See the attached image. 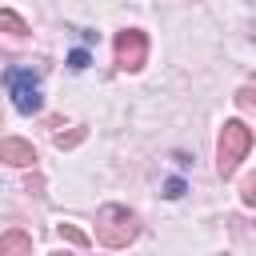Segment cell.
Here are the masks:
<instances>
[{"instance_id":"cell-1","label":"cell","mask_w":256,"mask_h":256,"mask_svg":"<svg viewBox=\"0 0 256 256\" xmlns=\"http://www.w3.org/2000/svg\"><path fill=\"white\" fill-rule=\"evenodd\" d=\"M140 236V220L136 212H128L124 204H104L96 216V240L104 248H128Z\"/></svg>"},{"instance_id":"cell-2","label":"cell","mask_w":256,"mask_h":256,"mask_svg":"<svg viewBox=\"0 0 256 256\" xmlns=\"http://www.w3.org/2000/svg\"><path fill=\"white\" fill-rule=\"evenodd\" d=\"M248 148H252V128L244 120H224L220 140H216V172L228 180L236 172V164L248 156Z\"/></svg>"},{"instance_id":"cell-3","label":"cell","mask_w":256,"mask_h":256,"mask_svg":"<svg viewBox=\"0 0 256 256\" xmlns=\"http://www.w3.org/2000/svg\"><path fill=\"white\" fill-rule=\"evenodd\" d=\"M4 84H8V96H12L16 112H24V116L40 112L44 96H40V80H36V72H32V68H8Z\"/></svg>"},{"instance_id":"cell-4","label":"cell","mask_w":256,"mask_h":256,"mask_svg":"<svg viewBox=\"0 0 256 256\" xmlns=\"http://www.w3.org/2000/svg\"><path fill=\"white\" fill-rule=\"evenodd\" d=\"M144 60H148V36H144L140 28L116 32V64H120L124 72H140Z\"/></svg>"},{"instance_id":"cell-5","label":"cell","mask_w":256,"mask_h":256,"mask_svg":"<svg viewBox=\"0 0 256 256\" xmlns=\"http://www.w3.org/2000/svg\"><path fill=\"white\" fill-rule=\"evenodd\" d=\"M0 160L12 164V168H32L36 164V148L28 140H20V136H4L0 140Z\"/></svg>"},{"instance_id":"cell-6","label":"cell","mask_w":256,"mask_h":256,"mask_svg":"<svg viewBox=\"0 0 256 256\" xmlns=\"http://www.w3.org/2000/svg\"><path fill=\"white\" fill-rule=\"evenodd\" d=\"M32 252V236L24 228H8L0 236V256H28Z\"/></svg>"},{"instance_id":"cell-7","label":"cell","mask_w":256,"mask_h":256,"mask_svg":"<svg viewBox=\"0 0 256 256\" xmlns=\"http://www.w3.org/2000/svg\"><path fill=\"white\" fill-rule=\"evenodd\" d=\"M0 28H4V32H12V36H28V24H24L12 8H0Z\"/></svg>"},{"instance_id":"cell-8","label":"cell","mask_w":256,"mask_h":256,"mask_svg":"<svg viewBox=\"0 0 256 256\" xmlns=\"http://www.w3.org/2000/svg\"><path fill=\"white\" fill-rule=\"evenodd\" d=\"M232 100H236V108H240V112L256 116V84H244V88H240V92H236Z\"/></svg>"},{"instance_id":"cell-9","label":"cell","mask_w":256,"mask_h":256,"mask_svg":"<svg viewBox=\"0 0 256 256\" xmlns=\"http://www.w3.org/2000/svg\"><path fill=\"white\" fill-rule=\"evenodd\" d=\"M56 232H60V240H68V244H76V248H88V244H92V240H88V236H84L76 224H60Z\"/></svg>"},{"instance_id":"cell-10","label":"cell","mask_w":256,"mask_h":256,"mask_svg":"<svg viewBox=\"0 0 256 256\" xmlns=\"http://www.w3.org/2000/svg\"><path fill=\"white\" fill-rule=\"evenodd\" d=\"M84 136H88V128H72L68 136H56V148H60V152H64V148H76Z\"/></svg>"},{"instance_id":"cell-11","label":"cell","mask_w":256,"mask_h":256,"mask_svg":"<svg viewBox=\"0 0 256 256\" xmlns=\"http://www.w3.org/2000/svg\"><path fill=\"white\" fill-rule=\"evenodd\" d=\"M240 200H244V204H256V172L240 184Z\"/></svg>"},{"instance_id":"cell-12","label":"cell","mask_w":256,"mask_h":256,"mask_svg":"<svg viewBox=\"0 0 256 256\" xmlns=\"http://www.w3.org/2000/svg\"><path fill=\"white\" fill-rule=\"evenodd\" d=\"M68 68H76V72H80V68H88V52H84V48H76V52L68 56Z\"/></svg>"},{"instance_id":"cell-13","label":"cell","mask_w":256,"mask_h":256,"mask_svg":"<svg viewBox=\"0 0 256 256\" xmlns=\"http://www.w3.org/2000/svg\"><path fill=\"white\" fill-rule=\"evenodd\" d=\"M168 200H176V196H184V180H168V192H164Z\"/></svg>"}]
</instances>
